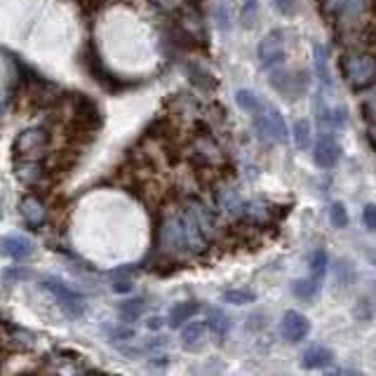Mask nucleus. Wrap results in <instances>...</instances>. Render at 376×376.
<instances>
[{
    "label": "nucleus",
    "mask_w": 376,
    "mask_h": 376,
    "mask_svg": "<svg viewBox=\"0 0 376 376\" xmlns=\"http://www.w3.org/2000/svg\"><path fill=\"white\" fill-rule=\"evenodd\" d=\"M370 12L376 17V0H370Z\"/></svg>",
    "instance_id": "obj_27"
},
{
    "label": "nucleus",
    "mask_w": 376,
    "mask_h": 376,
    "mask_svg": "<svg viewBox=\"0 0 376 376\" xmlns=\"http://www.w3.org/2000/svg\"><path fill=\"white\" fill-rule=\"evenodd\" d=\"M292 292H294V297L301 299V301H313L315 297H318V292H320V283H318V280H313V278L294 280Z\"/></svg>",
    "instance_id": "obj_13"
},
{
    "label": "nucleus",
    "mask_w": 376,
    "mask_h": 376,
    "mask_svg": "<svg viewBox=\"0 0 376 376\" xmlns=\"http://www.w3.org/2000/svg\"><path fill=\"white\" fill-rule=\"evenodd\" d=\"M338 158H341V146H338L334 135L324 132V135H320V139L313 146L315 165H318L320 169H331L338 162Z\"/></svg>",
    "instance_id": "obj_7"
},
{
    "label": "nucleus",
    "mask_w": 376,
    "mask_h": 376,
    "mask_svg": "<svg viewBox=\"0 0 376 376\" xmlns=\"http://www.w3.org/2000/svg\"><path fill=\"white\" fill-rule=\"evenodd\" d=\"M331 360H334V353L324 346H315V348H308L304 353V367L306 370H318V367H327Z\"/></svg>",
    "instance_id": "obj_12"
},
{
    "label": "nucleus",
    "mask_w": 376,
    "mask_h": 376,
    "mask_svg": "<svg viewBox=\"0 0 376 376\" xmlns=\"http://www.w3.org/2000/svg\"><path fill=\"white\" fill-rule=\"evenodd\" d=\"M144 311H146L144 299H132V301H125V304H120V318L125 322H135Z\"/></svg>",
    "instance_id": "obj_18"
},
{
    "label": "nucleus",
    "mask_w": 376,
    "mask_h": 376,
    "mask_svg": "<svg viewBox=\"0 0 376 376\" xmlns=\"http://www.w3.org/2000/svg\"><path fill=\"white\" fill-rule=\"evenodd\" d=\"M45 290H50L57 297V304L64 308L66 315H71V318H83L85 313V299L80 297L76 290H71L69 285H64L62 280H55V278H47L45 280Z\"/></svg>",
    "instance_id": "obj_6"
},
{
    "label": "nucleus",
    "mask_w": 376,
    "mask_h": 376,
    "mask_svg": "<svg viewBox=\"0 0 376 376\" xmlns=\"http://www.w3.org/2000/svg\"><path fill=\"white\" fill-rule=\"evenodd\" d=\"M315 71H318V78L322 85H331V76H329V66H327V55H324V50L318 45L315 47Z\"/></svg>",
    "instance_id": "obj_20"
},
{
    "label": "nucleus",
    "mask_w": 376,
    "mask_h": 376,
    "mask_svg": "<svg viewBox=\"0 0 376 376\" xmlns=\"http://www.w3.org/2000/svg\"><path fill=\"white\" fill-rule=\"evenodd\" d=\"M329 219H331V226H334V228H346V226H348V212H346V205L343 203L331 205Z\"/></svg>",
    "instance_id": "obj_21"
},
{
    "label": "nucleus",
    "mask_w": 376,
    "mask_h": 376,
    "mask_svg": "<svg viewBox=\"0 0 376 376\" xmlns=\"http://www.w3.org/2000/svg\"><path fill=\"white\" fill-rule=\"evenodd\" d=\"M256 19V0H245V7H242V21L249 26L254 24Z\"/></svg>",
    "instance_id": "obj_24"
},
{
    "label": "nucleus",
    "mask_w": 376,
    "mask_h": 376,
    "mask_svg": "<svg viewBox=\"0 0 376 376\" xmlns=\"http://www.w3.org/2000/svg\"><path fill=\"white\" fill-rule=\"evenodd\" d=\"M80 66H83V69L92 76V80H97L106 92L118 94V92H125V90H130V87H135V83L123 80L120 76H115V73H110L106 69L104 62H101V57H99V50L92 40H87L85 47L80 50Z\"/></svg>",
    "instance_id": "obj_1"
},
{
    "label": "nucleus",
    "mask_w": 376,
    "mask_h": 376,
    "mask_svg": "<svg viewBox=\"0 0 376 376\" xmlns=\"http://www.w3.org/2000/svg\"><path fill=\"white\" fill-rule=\"evenodd\" d=\"M273 90L283 94L285 99H299L308 90V76L306 71H275L270 73Z\"/></svg>",
    "instance_id": "obj_5"
},
{
    "label": "nucleus",
    "mask_w": 376,
    "mask_h": 376,
    "mask_svg": "<svg viewBox=\"0 0 376 376\" xmlns=\"http://www.w3.org/2000/svg\"><path fill=\"white\" fill-rule=\"evenodd\" d=\"M221 301H224V304H233V306H247V304H252V301H256V294L249 290H228L221 294Z\"/></svg>",
    "instance_id": "obj_17"
},
{
    "label": "nucleus",
    "mask_w": 376,
    "mask_h": 376,
    "mask_svg": "<svg viewBox=\"0 0 376 376\" xmlns=\"http://www.w3.org/2000/svg\"><path fill=\"white\" fill-rule=\"evenodd\" d=\"M235 104H238V106L245 110V113H249V115H254L256 110L263 106L261 99H259V94L252 92V90H245V87L235 92Z\"/></svg>",
    "instance_id": "obj_14"
},
{
    "label": "nucleus",
    "mask_w": 376,
    "mask_h": 376,
    "mask_svg": "<svg viewBox=\"0 0 376 376\" xmlns=\"http://www.w3.org/2000/svg\"><path fill=\"white\" fill-rule=\"evenodd\" d=\"M207 324H210L212 334H217V336H226V331L231 329V320H228V315L221 311V308H212Z\"/></svg>",
    "instance_id": "obj_16"
},
{
    "label": "nucleus",
    "mask_w": 376,
    "mask_h": 376,
    "mask_svg": "<svg viewBox=\"0 0 376 376\" xmlns=\"http://www.w3.org/2000/svg\"><path fill=\"white\" fill-rule=\"evenodd\" d=\"M363 221H365V226L370 228V231H376V205H374V203L365 205V210H363Z\"/></svg>",
    "instance_id": "obj_23"
},
{
    "label": "nucleus",
    "mask_w": 376,
    "mask_h": 376,
    "mask_svg": "<svg viewBox=\"0 0 376 376\" xmlns=\"http://www.w3.org/2000/svg\"><path fill=\"white\" fill-rule=\"evenodd\" d=\"M280 334H283L285 341L301 343L311 334V320H308L306 315H301L299 311H287L283 324H280Z\"/></svg>",
    "instance_id": "obj_8"
},
{
    "label": "nucleus",
    "mask_w": 376,
    "mask_h": 376,
    "mask_svg": "<svg viewBox=\"0 0 376 376\" xmlns=\"http://www.w3.org/2000/svg\"><path fill=\"white\" fill-rule=\"evenodd\" d=\"M254 127H256V132H259L263 139H268V142L285 144L287 137H290L283 113H280L275 106H268V104H263L254 113Z\"/></svg>",
    "instance_id": "obj_2"
},
{
    "label": "nucleus",
    "mask_w": 376,
    "mask_h": 376,
    "mask_svg": "<svg viewBox=\"0 0 376 376\" xmlns=\"http://www.w3.org/2000/svg\"><path fill=\"white\" fill-rule=\"evenodd\" d=\"M341 71L353 87H367L376 78V59L370 55H351L341 59Z\"/></svg>",
    "instance_id": "obj_3"
},
{
    "label": "nucleus",
    "mask_w": 376,
    "mask_h": 376,
    "mask_svg": "<svg viewBox=\"0 0 376 376\" xmlns=\"http://www.w3.org/2000/svg\"><path fill=\"white\" fill-rule=\"evenodd\" d=\"M113 290H115V292H130L132 287H130V283H115Z\"/></svg>",
    "instance_id": "obj_25"
},
{
    "label": "nucleus",
    "mask_w": 376,
    "mask_h": 376,
    "mask_svg": "<svg viewBox=\"0 0 376 376\" xmlns=\"http://www.w3.org/2000/svg\"><path fill=\"white\" fill-rule=\"evenodd\" d=\"M200 311V304L198 301H179V304H174L169 308V315H167V322L172 324V327H181L183 322H190Z\"/></svg>",
    "instance_id": "obj_10"
},
{
    "label": "nucleus",
    "mask_w": 376,
    "mask_h": 376,
    "mask_svg": "<svg viewBox=\"0 0 376 376\" xmlns=\"http://www.w3.org/2000/svg\"><path fill=\"white\" fill-rule=\"evenodd\" d=\"M210 324L205 320H195L183 327L181 331V343L188 353H198L205 348V336H207Z\"/></svg>",
    "instance_id": "obj_9"
},
{
    "label": "nucleus",
    "mask_w": 376,
    "mask_h": 376,
    "mask_svg": "<svg viewBox=\"0 0 376 376\" xmlns=\"http://www.w3.org/2000/svg\"><path fill=\"white\" fill-rule=\"evenodd\" d=\"M287 35L285 31H280V28H275V31L266 33L259 42V47H256V55H259V62L263 69H278L280 64H285L287 59Z\"/></svg>",
    "instance_id": "obj_4"
},
{
    "label": "nucleus",
    "mask_w": 376,
    "mask_h": 376,
    "mask_svg": "<svg viewBox=\"0 0 376 376\" xmlns=\"http://www.w3.org/2000/svg\"><path fill=\"white\" fill-rule=\"evenodd\" d=\"M160 324H162V320H160V318H151V320H149V327H151V329H158Z\"/></svg>",
    "instance_id": "obj_26"
},
{
    "label": "nucleus",
    "mask_w": 376,
    "mask_h": 376,
    "mask_svg": "<svg viewBox=\"0 0 376 376\" xmlns=\"http://www.w3.org/2000/svg\"><path fill=\"white\" fill-rule=\"evenodd\" d=\"M273 5L283 17H294L299 10V0H273Z\"/></svg>",
    "instance_id": "obj_22"
},
{
    "label": "nucleus",
    "mask_w": 376,
    "mask_h": 376,
    "mask_svg": "<svg viewBox=\"0 0 376 376\" xmlns=\"http://www.w3.org/2000/svg\"><path fill=\"white\" fill-rule=\"evenodd\" d=\"M292 135H294V144H297V149L301 151H306V149H311V144H313V130H311V123L308 120H297V125H294V130H292Z\"/></svg>",
    "instance_id": "obj_15"
},
{
    "label": "nucleus",
    "mask_w": 376,
    "mask_h": 376,
    "mask_svg": "<svg viewBox=\"0 0 376 376\" xmlns=\"http://www.w3.org/2000/svg\"><path fill=\"white\" fill-rule=\"evenodd\" d=\"M0 252L12 256L14 261H21L33 252V245L26 238H17V235H12V238L0 240Z\"/></svg>",
    "instance_id": "obj_11"
},
{
    "label": "nucleus",
    "mask_w": 376,
    "mask_h": 376,
    "mask_svg": "<svg viewBox=\"0 0 376 376\" xmlns=\"http://www.w3.org/2000/svg\"><path fill=\"white\" fill-rule=\"evenodd\" d=\"M324 273H327V254H324V249H315L311 254V278L322 283Z\"/></svg>",
    "instance_id": "obj_19"
}]
</instances>
